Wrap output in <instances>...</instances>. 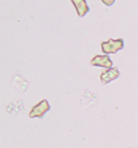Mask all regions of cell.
Returning <instances> with one entry per match:
<instances>
[{
	"label": "cell",
	"mask_w": 138,
	"mask_h": 148,
	"mask_svg": "<svg viewBox=\"0 0 138 148\" xmlns=\"http://www.w3.org/2000/svg\"><path fill=\"white\" fill-rule=\"evenodd\" d=\"M102 52L107 55L115 54L124 48V40L123 39H108L107 41L102 42Z\"/></svg>",
	"instance_id": "cell-1"
},
{
	"label": "cell",
	"mask_w": 138,
	"mask_h": 148,
	"mask_svg": "<svg viewBox=\"0 0 138 148\" xmlns=\"http://www.w3.org/2000/svg\"><path fill=\"white\" fill-rule=\"evenodd\" d=\"M51 109V105L46 99H42L41 102L35 105L29 111V117L30 118H42L43 116Z\"/></svg>",
	"instance_id": "cell-2"
},
{
	"label": "cell",
	"mask_w": 138,
	"mask_h": 148,
	"mask_svg": "<svg viewBox=\"0 0 138 148\" xmlns=\"http://www.w3.org/2000/svg\"><path fill=\"white\" fill-rule=\"evenodd\" d=\"M91 65L97 66V67H104L107 69H110L113 67V62L110 58L109 55H95L92 60H91Z\"/></svg>",
	"instance_id": "cell-3"
},
{
	"label": "cell",
	"mask_w": 138,
	"mask_h": 148,
	"mask_svg": "<svg viewBox=\"0 0 138 148\" xmlns=\"http://www.w3.org/2000/svg\"><path fill=\"white\" fill-rule=\"evenodd\" d=\"M119 77H120V70H119V68L118 67H112L110 69L102 71V74H100V82L102 84H108L111 81L118 79Z\"/></svg>",
	"instance_id": "cell-4"
},
{
	"label": "cell",
	"mask_w": 138,
	"mask_h": 148,
	"mask_svg": "<svg viewBox=\"0 0 138 148\" xmlns=\"http://www.w3.org/2000/svg\"><path fill=\"white\" fill-rule=\"evenodd\" d=\"M70 1L72 2L73 7L77 11L78 16L83 17L89 12V7L86 0H70Z\"/></svg>",
	"instance_id": "cell-5"
},
{
	"label": "cell",
	"mask_w": 138,
	"mask_h": 148,
	"mask_svg": "<svg viewBox=\"0 0 138 148\" xmlns=\"http://www.w3.org/2000/svg\"><path fill=\"white\" fill-rule=\"evenodd\" d=\"M102 2L107 7H111L112 4L115 2V0H102Z\"/></svg>",
	"instance_id": "cell-6"
}]
</instances>
